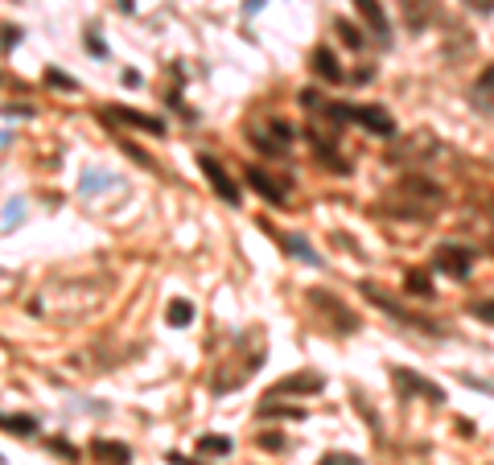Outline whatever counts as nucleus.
<instances>
[{
  "mask_svg": "<svg viewBox=\"0 0 494 465\" xmlns=\"http://www.w3.org/2000/svg\"><path fill=\"white\" fill-rule=\"evenodd\" d=\"M107 292H111V280H58V284H49L42 288L33 301H29V309L38 313V317H49V322H83L91 317L103 301H107Z\"/></svg>",
  "mask_w": 494,
  "mask_h": 465,
  "instance_id": "1",
  "label": "nucleus"
},
{
  "mask_svg": "<svg viewBox=\"0 0 494 465\" xmlns=\"http://www.w3.org/2000/svg\"><path fill=\"white\" fill-rule=\"evenodd\" d=\"M441 198H445L441 186H433V182H424V178H404L400 186L383 198V214H400V219H416V223H424V219L437 214Z\"/></svg>",
  "mask_w": 494,
  "mask_h": 465,
  "instance_id": "2",
  "label": "nucleus"
},
{
  "mask_svg": "<svg viewBox=\"0 0 494 465\" xmlns=\"http://www.w3.org/2000/svg\"><path fill=\"white\" fill-rule=\"evenodd\" d=\"M305 297H309V309H317V313L330 322L334 333H355V329H359V317H355V313L334 297V292H325V288H309Z\"/></svg>",
  "mask_w": 494,
  "mask_h": 465,
  "instance_id": "3",
  "label": "nucleus"
},
{
  "mask_svg": "<svg viewBox=\"0 0 494 465\" xmlns=\"http://www.w3.org/2000/svg\"><path fill=\"white\" fill-rule=\"evenodd\" d=\"M362 292L371 297V305H379V309H387L392 317H400V322H408V326H420V329H429V333H441V326L437 322H429V317H420V313H412V309H404V305H396L383 288H375L371 280H362Z\"/></svg>",
  "mask_w": 494,
  "mask_h": 465,
  "instance_id": "4",
  "label": "nucleus"
},
{
  "mask_svg": "<svg viewBox=\"0 0 494 465\" xmlns=\"http://www.w3.org/2000/svg\"><path fill=\"white\" fill-rule=\"evenodd\" d=\"M198 165H202V178L219 189V198H223L226 206H239V186L231 182V173L223 169V161H215L210 152H202V157H198Z\"/></svg>",
  "mask_w": 494,
  "mask_h": 465,
  "instance_id": "5",
  "label": "nucleus"
},
{
  "mask_svg": "<svg viewBox=\"0 0 494 465\" xmlns=\"http://www.w3.org/2000/svg\"><path fill=\"white\" fill-rule=\"evenodd\" d=\"M470 264H474V251L470 247H457V243H445L441 251H437V272H445V276L453 280H465L470 276Z\"/></svg>",
  "mask_w": 494,
  "mask_h": 465,
  "instance_id": "6",
  "label": "nucleus"
},
{
  "mask_svg": "<svg viewBox=\"0 0 494 465\" xmlns=\"http://www.w3.org/2000/svg\"><path fill=\"white\" fill-rule=\"evenodd\" d=\"M314 391H321V375L297 371V375H288V379H280V383H272L268 400H284V395H314Z\"/></svg>",
  "mask_w": 494,
  "mask_h": 465,
  "instance_id": "7",
  "label": "nucleus"
},
{
  "mask_svg": "<svg viewBox=\"0 0 494 465\" xmlns=\"http://www.w3.org/2000/svg\"><path fill=\"white\" fill-rule=\"evenodd\" d=\"M392 379H396V387H400L404 395H412V391H416V395H424L429 404H441V400H445V391H441L437 383L420 379L416 371H404V367H396V371H392Z\"/></svg>",
  "mask_w": 494,
  "mask_h": 465,
  "instance_id": "8",
  "label": "nucleus"
},
{
  "mask_svg": "<svg viewBox=\"0 0 494 465\" xmlns=\"http://www.w3.org/2000/svg\"><path fill=\"white\" fill-rule=\"evenodd\" d=\"M350 120L355 124H362L366 132H375V136H396V120L383 111V107H350Z\"/></svg>",
  "mask_w": 494,
  "mask_h": 465,
  "instance_id": "9",
  "label": "nucleus"
},
{
  "mask_svg": "<svg viewBox=\"0 0 494 465\" xmlns=\"http://www.w3.org/2000/svg\"><path fill=\"white\" fill-rule=\"evenodd\" d=\"M103 120H120V124H132V128L148 132V136H165V124H161L157 116H144V111H132V107H107V111H103Z\"/></svg>",
  "mask_w": 494,
  "mask_h": 465,
  "instance_id": "10",
  "label": "nucleus"
},
{
  "mask_svg": "<svg viewBox=\"0 0 494 465\" xmlns=\"http://www.w3.org/2000/svg\"><path fill=\"white\" fill-rule=\"evenodd\" d=\"M91 457L99 465H128L132 462V449L124 441H107V436H95L91 441Z\"/></svg>",
  "mask_w": 494,
  "mask_h": 465,
  "instance_id": "11",
  "label": "nucleus"
},
{
  "mask_svg": "<svg viewBox=\"0 0 494 465\" xmlns=\"http://www.w3.org/2000/svg\"><path fill=\"white\" fill-rule=\"evenodd\" d=\"M400 4H404V21L412 33H420L437 21V0H400Z\"/></svg>",
  "mask_w": 494,
  "mask_h": 465,
  "instance_id": "12",
  "label": "nucleus"
},
{
  "mask_svg": "<svg viewBox=\"0 0 494 465\" xmlns=\"http://www.w3.org/2000/svg\"><path fill=\"white\" fill-rule=\"evenodd\" d=\"M247 186L256 189V194H260V198H264L268 206H284V186H280V182H272L264 169L247 165Z\"/></svg>",
  "mask_w": 494,
  "mask_h": 465,
  "instance_id": "13",
  "label": "nucleus"
},
{
  "mask_svg": "<svg viewBox=\"0 0 494 465\" xmlns=\"http://www.w3.org/2000/svg\"><path fill=\"white\" fill-rule=\"evenodd\" d=\"M355 8L362 13V21L371 25V33L387 46V33H392V25H387V13H383V4L379 0H355Z\"/></svg>",
  "mask_w": 494,
  "mask_h": 465,
  "instance_id": "14",
  "label": "nucleus"
},
{
  "mask_svg": "<svg viewBox=\"0 0 494 465\" xmlns=\"http://www.w3.org/2000/svg\"><path fill=\"white\" fill-rule=\"evenodd\" d=\"M314 62H317V74H321L325 83H342V79H346V74L338 70V58H334V49H330V46H317L314 49Z\"/></svg>",
  "mask_w": 494,
  "mask_h": 465,
  "instance_id": "15",
  "label": "nucleus"
},
{
  "mask_svg": "<svg viewBox=\"0 0 494 465\" xmlns=\"http://www.w3.org/2000/svg\"><path fill=\"white\" fill-rule=\"evenodd\" d=\"M474 103H478L482 111H494V66H486V70L478 74V83H474Z\"/></svg>",
  "mask_w": 494,
  "mask_h": 465,
  "instance_id": "16",
  "label": "nucleus"
},
{
  "mask_svg": "<svg viewBox=\"0 0 494 465\" xmlns=\"http://www.w3.org/2000/svg\"><path fill=\"white\" fill-rule=\"evenodd\" d=\"M284 247H288V251H293V255H301V260H305V264H321V255H317L314 247H309V243H305V239H301V235H288V239H284Z\"/></svg>",
  "mask_w": 494,
  "mask_h": 465,
  "instance_id": "17",
  "label": "nucleus"
},
{
  "mask_svg": "<svg viewBox=\"0 0 494 465\" xmlns=\"http://www.w3.org/2000/svg\"><path fill=\"white\" fill-rule=\"evenodd\" d=\"M165 322H169V326H190V322H194V305H190V301H173V305L165 309Z\"/></svg>",
  "mask_w": 494,
  "mask_h": 465,
  "instance_id": "18",
  "label": "nucleus"
},
{
  "mask_svg": "<svg viewBox=\"0 0 494 465\" xmlns=\"http://www.w3.org/2000/svg\"><path fill=\"white\" fill-rule=\"evenodd\" d=\"M404 284H408V292H420L424 301L433 297V280H429V272H408Z\"/></svg>",
  "mask_w": 494,
  "mask_h": 465,
  "instance_id": "19",
  "label": "nucleus"
},
{
  "mask_svg": "<svg viewBox=\"0 0 494 465\" xmlns=\"http://www.w3.org/2000/svg\"><path fill=\"white\" fill-rule=\"evenodd\" d=\"M4 428H8L13 436H29V432L38 428V420L33 416H4Z\"/></svg>",
  "mask_w": 494,
  "mask_h": 465,
  "instance_id": "20",
  "label": "nucleus"
},
{
  "mask_svg": "<svg viewBox=\"0 0 494 465\" xmlns=\"http://www.w3.org/2000/svg\"><path fill=\"white\" fill-rule=\"evenodd\" d=\"M198 449H202V453H219V457H226V453H231V441H226V436H198Z\"/></svg>",
  "mask_w": 494,
  "mask_h": 465,
  "instance_id": "21",
  "label": "nucleus"
},
{
  "mask_svg": "<svg viewBox=\"0 0 494 465\" xmlns=\"http://www.w3.org/2000/svg\"><path fill=\"white\" fill-rule=\"evenodd\" d=\"M470 317H478V322L494 326V297H486V301H474V305H470Z\"/></svg>",
  "mask_w": 494,
  "mask_h": 465,
  "instance_id": "22",
  "label": "nucleus"
},
{
  "mask_svg": "<svg viewBox=\"0 0 494 465\" xmlns=\"http://www.w3.org/2000/svg\"><path fill=\"white\" fill-rule=\"evenodd\" d=\"M338 33H342V42L350 49H362V33H359V25H350V21H338Z\"/></svg>",
  "mask_w": 494,
  "mask_h": 465,
  "instance_id": "23",
  "label": "nucleus"
},
{
  "mask_svg": "<svg viewBox=\"0 0 494 465\" xmlns=\"http://www.w3.org/2000/svg\"><path fill=\"white\" fill-rule=\"evenodd\" d=\"M45 83H49V87H58V91H75V87H79L75 79H66V74H62V70H54V66L45 70Z\"/></svg>",
  "mask_w": 494,
  "mask_h": 465,
  "instance_id": "24",
  "label": "nucleus"
},
{
  "mask_svg": "<svg viewBox=\"0 0 494 465\" xmlns=\"http://www.w3.org/2000/svg\"><path fill=\"white\" fill-rule=\"evenodd\" d=\"M321 465H362V462L355 457V453H325Z\"/></svg>",
  "mask_w": 494,
  "mask_h": 465,
  "instance_id": "25",
  "label": "nucleus"
},
{
  "mask_svg": "<svg viewBox=\"0 0 494 465\" xmlns=\"http://www.w3.org/2000/svg\"><path fill=\"white\" fill-rule=\"evenodd\" d=\"M465 8H474V13H482V17H491V13H494V0H465Z\"/></svg>",
  "mask_w": 494,
  "mask_h": 465,
  "instance_id": "26",
  "label": "nucleus"
},
{
  "mask_svg": "<svg viewBox=\"0 0 494 465\" xmlns=\"http://www.w3.org/2000/svg\"><path fill=\"white\" fill-rule=\"evenodd\" d=\"M21 219V202H8V210H4V227L13 231V223Z\"/></svg>",
  "mask_w": 494,
  "mask_h": 465,
  "instance_id": "27",
  "label": "nucleus"
},
{
  "mask_svg": "<svg viewBox=\"0 0 494 465\" xmlns=\"http://www.w3.org/2000/svg\"><path fill=\"white\" fill-rule=\"evenodd\" d=\"M17 42H21V29L17 25H4V49H13Z\"/></svg>",
  "mask_w": 494,
  "mask_h": 465,
  "instance_id": "28",
  "label": "nucleus"
},
{
  "mask_svg": "<svg viewBox=\"0 0 494 465\" xmlns=\"http://www.w3.org/2000/svg\"><path fill=\"white\" fill-rule=\"evenodd\" d=\"M260 445H264V449H284V436H272V432H264V436H260Z\"/></svg>",
  "mask_w": 494,
  "mask_h": 465,
  "instance_id": "29",
  "label": "nucleus"
},
{
  "mask_svg": "<svg viewBox=\"0 0 494 465\" xmlns=\"http://www.w3.org/2000/svg\"><path fill=\"white\" fill-rule=\"evenodd\" d=\"M54 449H58V453H62V457H70V462H75V457H79V453H75V449H70V445H66V441H54Z\"/></svg>",
  "mask_w": 494,
  "mask_h": 465,
  "instance_id": "30",
  "label": "nucleus"
},
{
  "mask_svg": "<svg viewBox=\"0 0 494 465\" xmlns=\"http://www.w3.org/2000/svg\"><path fill=\"white\" fill-rule=\"evenodd\" d=\"M169 462L173 465H202V462H194V457H181V453H169Z\"/></svg>",
  "mask_w": 494,
  "mask_h": 465,
  "instance_id": "31",
  "label": "nucleus"
}]
</instances>
